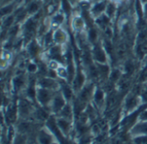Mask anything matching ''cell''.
Wrapping results in <instances>:
<instances>
[{"instance_id": "obj_22", "label": "cell", "mask_w": 147, "mask_h": 144, "mask_svg": "<svg viewBox=\"0 0 147 144\" xmlns=\"http://www.w3.org/2000/svg\"><path fill=\"white\" fill-rule=\"evenodd\" d=\"M40 5H41L40 2L39 0L30 1L25 8L28 12V16H32V15H34L35 14H37L40 9Z\"/></svg>"}, {"instance_id": "obj_21", "label": "cell", "mask_w": 147, "mask_h": 144, "mask_svg": "<svg viewBox=\"0 0 147 144\" xmlns=\"http://www.w3.org/2000/svg\"><path fill=\"white\" fill-rule=\"evenodd\" d=\"M65 18V15L62 13H56L53 15V16L50 20V24H51V28L52 29H56L58 27H60V26L64 23Z\"/></svg>"}, {"instance_id": "obj_24", "label": "cell", "mask_w": 147, "mask_h": 144, "mask_svg": "<svg viewBox=\"0 0 147 144\" xmlns=\"http://www.w3.org/2000/svg\"><path fill=\"white\" fill-rule=\"evenodd\" d=\"M16 3L15 1H13L12 3H8L6 5H3L2 6V9H1V15H2V17H5V16H8L9 15H12V12L15 11V8H16Z\"/></svg>"}, {"instance_id": "obj_13", "label": "cell", "mask_w": 147, "mask_h": 144, "mask_svg": "<svg viewBox=\"0 0 147 144\" xmlns=\"http://www.w3.org/2000/svg\"><path fill=\"white\" fill-rule=\"evenodd\" d=\"M59 83H60V92L62 93L67 102L71 103L76 97V93L72 88L71 84H70L67 81L65 80H59Z\"/></svg>"}, {"instance_id": "obj_9", "label": "cell", "mask_w": 147, "mask_h": 144, "mask_svg": "<svg viewBox=\"0 0 147 144\" xmlns=\"http://www.w3.org/2000/svg\"><path fill=\"white\" fill-rule=\"evenodd\" d=\"M66 103H67V100H65V98L64 97L60 90L57 91L49 106L51 113L53 115L57 116L60 113V111L64 108V106L66 105Z\"/></svg>"}, {"instance_id": "obj_3", "label": "cell", "mask_w": 147, "mask_h": 144, "mask_svg": "<svg viewBox=\"0 0 147 144\" xmlns=\"http://www.w3.org/2000/svg\"><path fill=\"white\" fill-rule=\"evenodd\" d=\"M90 52H91L92 58H93L95 63H98V64H111L110 58H109L107 51L105 50V48H104V46L102 45V39L97 43H96L93 46H91Z\"/></svg>"}, {"instance_id": "obj_12", "label": "cell", "mask_w": 147, "mask_h": 144, "mask_svg": "<svg viewBox=\"0 0 147 144\" xmlns=\"http://www.w3.org/2000/svg\"><path fill=\"white\" fill-rule=\"evenodd\" d=\"M53 40L54 44L62 46H67L70 43V36L68 32L63 27H58L53 30Z\"/></svg>"}, {"instance_id": "obj_10", "label": "cell", "mask_w": 147, "mask_h": 144, "mask_svg": "<svg viewBox=\"0 0 147 144\" xmlns=\"http://www.w3.org/2000/svg\"><path fill=\"white\" fill-rule=\"evenodd\" d=\"M35 138L38 144H53L57 142L56 137L45 125L38 131Z\"/></svg>"}, {"instance_id": "obj_18", "label": "cell", "mask_w": 147, "mask_h": 144, "mask_svg": "<svg viewBox=\"0 0 147 144\" xmlns=\"http://www.w3.org/2000/svg\"><path fill=\"white\" fill-rule=\"evenodd\" d=\"M86 21L84 18L81 15H75L71 20V27L75 33H82L85 31Z\"/></svg>"}, {"instance_id": "obj_17", "label": "cell", "mask_w": 147, "mask_h": 144, "mask_svg": "<svg viewBox=\"0 0 147 144\" xmlns=\"http://www.w3.org/2000/svg\"><path fill=\"white\" fill-rule=\"evenodd\" d=\"M123 76H124V72L121 65H115V66H112L109 81L117 86V84L123 78Z\"/></svg>"}, {"instance_id": "obj_14", "label": "cell", "mask_w": 147, "mask_h": 144, "mask_svg": "<svg viewBox=\"0 0 147 144\" xmlns=\"http://www.w3.org/2000/svg\"><path fill=\"white\" fill-rule=\"evenodd\" d=\"M96 68L98 70L99 78H100L99 85H102L105 82H107L109 79V75L111 72L112 65L110 64H98V63H96Z\"/></svg>"}, {"instance_id": "obj_8", "label": "cell", "mask_w": 147, "mask_h": 144, "mask_svg": "<svg viewBox=\"0 0 147 144\" xmlns=\"http://www.w3.org/2000/svg\"><path fill=\"white\" fill-rule=\"evenodd\" d=\"M37 87L50 89L53 91L60 90V83L59 79L52 78L50 76H37Z\"/></svg>"}, {"instance_id": "obj_29", "label": "cell", "mask_w": 147, "mask_h": 144, "mask_svg": "<svg viewBox=\"0 0 147 144\" xmlns=\"http://www.w3.org/2000/svg\"><path fill=\"white\" fill-rule=\"evenodd\" d=\"M47 66L49 70H56L62 64H60L59 62H58L57 60L54 59H48L47 60Z\"/></svg>"}, {"instance_id": "obj_4", "label": "cell", "mask_w": 147, "mask_h": 144, "mask_svg": "<svg viewBox=\"0 0 147 144\" xmlns=\"http://www.w3.org/2000/svg\"><path fill=\"white\" fill-rule=\"evenodd\" d=\"M107 92L104 90V88L97 84L94 92L93 99H92V103L94 106L96 107V109L99 111L100 113H103L106 110V103H107Z\"/></svg>"}, {"instance_id": "obj_33", "label": "cell", "mask_w": 147, "mask_h": 144, "mask_svg": "<svg viewBox=\"0 0 147 144\" xmlns=\"http://www.w3.org/2000/svg\"><path fill=\"white\" fill-rule=\"evenodd\" d=\"M98 144H109V139H108V140H106V141H104V142H102V143Z\"/></svg>"}, {"instance_id": "obj_20", "label": "cell", "mask_w": 147, "mask_h": 144, "mask_svg": "<svg viewBox=\"0 0 147 144\" xmlns=\"http://www.w3.org/2000/svg\"><path fill=\"white\" fill-rule=\"evenodd\" d=\"M87 37H88V40H89V42H90V44L91 46L97 43L102 39L101 33L99 32V28L90 27L89 28V30L87 31Z\"/></svg>"}, {"instance_id": "obj_38", "label": "cell", "mask_w": 147, "mask_h": 144, "mask_svg": "<svg viewBox=\"0 0 147 144\" xmlns=\"http://www.w3.org/2000/svg\"><path fill=\"white\" fill-rule=\"evenodd\" d=\"M35 144H38V143H35Z\"/></svg>"}, {"instance_id": "obj_28", "label": "cell", "mask_w": 147, "mask_h": 144, "mask_svg": "<svg viewBox=\"0 0 147 144\" xmlns=\"http://www.w3.org/2000/svg\"><path fill=\"white\" fill-rule=\"evenodd\" d=\"M61 9L65 15H69L71 12V5L69 0H61Z\"/></svg>"}, {"instance_id": "obj_31", "label": "cell", "mask_w": 147, "mask_h": 144, "mask_svg": "<svg viewBox=\"0 0 147 144\" xmlns=\"http://www.w3.org/2000/svg\"><path fill=\"white\" fill-rule=\"evenodd\" d=\"M14 0H1V3H2V6H3V5H6V4H8V3H12Z\"/></svg>"}, {"instance_id": "obj_25", "label": "cell", "mask_w": 147, "mask_h": 144, "mask_svg": "<svg viewBox=\"0 0 147 144\" xmlns=\"http://www.w3.org/2000/svg\"><path fill=\"white\" fill-rule=\"evenodd\" d=\"M56 74H57V77L59 80L68 81V70H67L65 64H61L56 70Z\"/></svg>"}, {"instance_id": "obj_7", "label": "cell", "mask_w": 147, "mask_h": 144, "mask_svg": "<svg viewBox=\"0 0 147 144\" xmlns=\"http://www.w3.org/2000/svg\"><path fill=\"white\" fill-rule=\"evenodd\" d=\"M24 50L26 52V56L29 59H37L40 58V56L42 54V52L45 51L41 43L35 38L32 40L30 42H28L25 47Z\"/></svg>"}, {"instance_id": "obj_34", "label": "cell", "mask_w": 147, "mask_h": 144, "mask_svg": "<svg viewBox=\"0 0 147 144\" xmlns=\"http://www.w3.org/2000/svg\"><path fill=\"white\" fill-rule=\"evenodd\" d=\"M140 1L142 2V3H143V4H145V3H147V0H140Z\"/></svg>"}, {"instance_id": "obj_35", "label": "cell", "mask_w": 147, "mask_h": 144, "mask_svg": "<svg viewBox=\"0 0 147 144\" xmlns=\"http://www.w3.org/2000/svg\"><path fill=\"white\" fill-rule=\"evenodd\" d=\"M73 144H77V143H76V142H75V143H74Z\"/></svg>"}, {"instance_id": "obj_2", "label": "cell", "mask_w": 147, "mask_h": 144, "mask_svg": "<svg viewBox=\"0 0 147 144\" xmlns=\"http://www.w3.org/2000/svg\"><path fill=\"white\" fill-rule=\"evenodd\" d=\"M37 104L25 97L19 95L17 98V108L19 119H32Z\"/></svg>"}, {"instance_id": "obj_15", "label": "cell", "mask_w": 147, "mask_h": 144, "mask_svg": "<svg viewBox=\"0 0 147 144\" xmlns=\"http://www.w3.org/2000/svg\"><path fill=\"white\" fill-rule=\"evenodd\" d=\"M108 3L109 2L107 0H102V1L95 2V3L90 9V13L91 16L94 19H96V18L99 17L100 15H102V14H104L106 11Z\"/></svg>"}, {"instance_id": "obj_37", "label": "cell", "mask_w": 147, "mask_h": 144, "mask_svg": "<svg viewBox=\"0 0 147 144\" xmlns=\"http://www.w3.org/2000/svg\"><path fill=\"white\" fill-rule=\"evenodd\" d=\"M83 1H86V0H83Z\"/></svg>"}, {"instance_id": "obj_36", "label": "cell", "mask_w": 147, "mask_h": 144, "mask_svg": "<svg viewBox=\"0 0 147 144\" xmlns=\"http://www.w3.org/2000/svg\"><path fill=\"white\" fill-rule=\"evenodd\" d=\"M93 144H96V143H93Z\"/></svg>"}, {"instance_id": "obj_23", "label": "cell", "mask_w": 147, "mask_h": 144, "mask_svg": "<svg viewBox=\"0 0 147 144\" xmlns=\"http://www.w3.org/2000/svg\"><path fill=\"white\" fill-rule=\"evenodd\" d=\"M77 144H93L95 143V137L91 132L86 133L78 138H76Z\"/></svg>"}, {"instance_id": "obj_6", "label": "cell", "mask_w": 147, "mask_h": 144, "mask_svg": "<svg viewBox=\"0 0 147 144\" xmlns=\"http://www.w3.org/2000/svg\"><path fill=\"white\" fill-rule=\"evenodd\" d=\"M56 92L57 91H53L50 89L37 87V93H36V103H37V105L49 109L50 104H51Z\"/></svg>"}, {"instance_id": "obj_11", "label": "cell", "mask_w": 147, "mask_h": 144, "mask_svg": "<svg viewBox=\"0 0 147 144\" xmlns=\"http://www.w3.org/2000/svg\"><path fill=\"white\" fill-rule=\"evenodd\" d=\"M56 121H57L58 126L59 127L60 131L65 135V137H66L67 138H70L74 131V123L75 122L71 121L66 119H64V118H61V117H57V116H56Z\"/></svg>"}, {"instance_id": "obj_5", "label": "cell", "mask_w": 147, "mask_h": 144, "mask_svg": "<svg viewBox=\"0 0 147 144\" xmlns=\"http://www.w3.org/2000/svg\"><path fill=\"white\" fill-rule=\"evenodd\" d=\"M96 85L97 84L96 82L92 81H88L87 83L82 88V89L76 94V98L81 102L88 105L92 101Z\"/></svg>"}, {"instance_id": "obj_26", "label": "cell", "mask_w": 147, "mask_h": 144, "mask_svg": "<svg viewBox=\"0 0 147 144\" xmlns=\"http://www.w3.org/2000/svg\"><path fill=\"white\" fill-rule=\"evenodd\" d=\"M116 11H117V6H116L115 3H114V2H109L108 3V5H107V8H106L105 14L110 19H112L115 16Z\"/></svg>"}, {"instance_id": "obj_19", "label": "cell", "mask_w": 147, "mask_h": 144, "mask_svg": "<svg viewBox=\"0 0 147 144\" xmlns=\"http://www.w3.org/2000/svg\"><path fill=\"white\" fill-rule=\"evenodd\" d=\"M57 117H61V118H64V119H66L75 122V114H74L72 103L67 102L66 105L64 106V108L57 115Z\"/></svg>"}, {"instance_id": "obj_16", "label": "cell", "mask_w": 147, "mask_h": 144, "mask_svg": "<svg viewBox=\"0 0 147 144\" xmlns=\"http://www.w3.org/2000/svg\"><path fill=\"white\" fill-rule=\"evenodd\" d=\"M129 134L132 137L147 135V121L138 120V122L129 130Z\"/></svg>"}, {"instance_id": "obj_30", "label": "cell", "mask_w": 147, "mask_h": 144, "mask_svg": "<svg viewBox=\"0 0 147 144\" xmlns=\"http://www.w3.org/2000/svg\"><path fill=\"white\" fill-rule=\"evenodd\" d=\"M134 144H147V135L133 137Z\"/></svg>"}, {"instance_id": "obj_32", "label": "cell", "mask_w": 147, "mask_h": 144, "mask_svg": "<svg viewBox=\"0 0 147 144\" xmlns=\"http://www.w3.org/2000/svg\"><path fill=\"white\" fill-rule=\"evenodd\" d=\"M144 17L147 19V3L144 4Z\"/></svg>"}, {"instance_id": "obj_1", "label": "cell", "mask_w": 147, "mask_h": 144, "mask_svg": "<svg viewBox=\"0 0 147 144\" xmlns=\"http://www.w3.org/2000/svg\"><path fill=\"white\" fill-rule=\"evenodd\" d=\"M142 99L140 97V94L131 89L124 97L123 102H122V112L123 115L126 116L134 111H136L141 105H143Z\"/></svg>"}, {"instance_id": "obj_27", "label": "cell", "mask_w": 147, "mask_h": 144, "mask_svg": "<svg viewBox=\"0 0 147 144\" xmlns=\"http://www.w3.org/2000/svg\"><path fill=\"white\" fill-rule=\"evenodd\" d=\"M28 137L23 134H20L16 132L14 140L11 144H28Z\"/></svg>"}]
</instances>
